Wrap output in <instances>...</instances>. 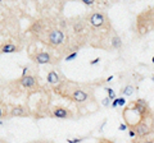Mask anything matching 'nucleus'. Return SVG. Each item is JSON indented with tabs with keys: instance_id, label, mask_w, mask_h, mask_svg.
<instances>
[{
	"instance_id": "obj_1",
	"label": "nucleus",
	"mask_w": 154,
	"mask_h": 143,
	"mask_svg": "<svg viewBox=\"0 0 154 143\" xmlns=\"http://www.w3.org/2000/svg\"><path fill=\"white\" fill-rule=\"evenodd\" d=\"M131 128L135 130L136 137H139V138H144L148 134H150V132H152V128H150V125L148 124V121L145 119L140 120L138 124L134 125V127H131Z\"/></svg>"
},
{
	"instance_id": "obj_2",
	"label": "nucleus",
	"mask_w": 154,
	"mask_h": 143,
	"mask_svg": "<svg viewBox=\"0 0 154 143\" xmlns=\"http://www.w3.org/2000/svg\"><path fill=\"white\" fill-rule=\"evenodd\" d=\"M49 45H51V46H59V45L63 44V41H64V33L62 32L61 30H53L50 33H49Z\"/></svg>"
},
{
	"instance_id": "obj_3",
	"label": "nucleus",
	"mask_w": 154,
	"mask_h": 143,
	"mask_svg": "<svg viewBox=\"0 0 154 143\" xmlns=\"http://www.w3.org/2000/svg\"><path fill=\"white\" fill-rule=\"evenodd\" d=\"M89 22L90 24H91L93 27H101L104 24V22H106V17H104L103 13H100V12H95V13H93L89 17Z\"/></svg>"
},
{
	"instance_id": "obj_4",
	"label": "nucleus",
	"mask_w": 154,
	"mask_h": 143,
	"mask_svg": "<svg viewBox=\"0 0 154 143\" xmlns=\"http://www.w3.org/2000/svg\"><path fill=\"white\" fill-rule=\"evenodd\" d=\"M53 115L55 118H59V119H67V118H71L72 114L68 109H64V107H55L53 110Z\"/></svg>"
},
{
	"instance_id": "obj_5",
	"label": "nucleus",
	"mask_w": 154,
	"mask_h": 143,
	"mask_svg": "<svg viewBox=\"0 0 154 143\" xmlns=\"http://www.w3.org/2000/svg\"><path fill=\"white\" fill-rule=\"evenodd\" d=\"M71 99L73 101H76V102H83V101L87 100V93L85 92V91H82V89H75L72 92Z\"/></svg>"
},
{
	"instance_id": "obj_6",
	"label": "nucleus",
	"mask_w": 154,
	"mask_h": 143,
	"mask_svg": "<svg viewBox=\"0 0 154 143\" xmlns=\"http://www.w3.org/2000/svg\"><path fill=\"white\" fill-rule=\"evenodd\" d=\"M35 61H36L37 64H49V63L51 61V58L48 53L41 51V53H38L36 56H35Z\"/></svg>"
},
{
	"instance_id": "obj_7",
	"label": "nucleus",
	"mask_w": 154,
	"mask_h": 143,
	"mask_svg": "<svg viewBox=\"0 0 154 143\" xmlns=\"http://www.w3.org/2000/svg\"><path fill=\"white\" fill-rule=\"evenodd\" d=\"M19 82H21V85H22L23 87H26V88H31V87H34L35 85H36V79H35L32 75L23 77V78L19 79Z\"/></svg>"
},
{
	"instance_id": "obj_8",
	"label": "nucleus",
	"mask_w": 154,
	"mask_h": 143,
	"mask_svg": "<svg viewBox=\"0 0 154 143\" xmlns=\"http://www.w3.org/2000/svg\"><path fill=\"white\" fill-rule=\"evenodd\" d=\"M10 114H12V116H26L27 115L24 107L21 106V105H17V106L13 107L12 111H10Z\"/></svg>"
},
{
	"instance_id": "obj_9",
	"label": "nucleus",
	"mask_w": 154,
	"mask_h": 143,
	"mask_svg": "<svg viewBox=\"0 0 154 143\" xmlns=\"http://www.w3.org/2000/svg\"><path fill=\"white\" fill-rule=\"evenodd\" d=\"M46 79H48V82L50 83V85H58V83H59V75H58V73L55 70L49 72Z\"/></svg>"
},
{
	"instance_id": "obj_10",
	"label": "nucleus",
	"mask_w": 154,
	"mask_h": 143,
	"mask_svg": "<svg viewBox=\"0 0 154 143\" xmlns=\"http://www.w3.org/2000/svg\"><path fill=\"white\" fill-rule=\"evenodd\" d=\"M134 91H135V87L132 86V85H127V86H125L123 88H122V95L123 96H132L134 95Z\"/></svg>"
},
{
	"instance_id": "obj_11",
	"label": "nucleus",
	"mask_w": 154,
	"mask_h": 143,
	"mask_svg": "<svg viewBox=\"0 0 154 143\" xmlns=\"http://www.w3.org/2000/svg\"><path fill=\"white\" fill-rule=\"evenodd\" d=\"M16 51H17V47L14 46V45H12V44H6V45H4V46L1 47V53H4V54L16 53Z\"/></svg>"
},
{
	"instance_id": "obj_12",
	"label": "nucleus",
	"mask_w": 154,
	"mask_h": 143,
	"mask_svg": "<svg viewBox=\"0 0 154 143\" xmlns=\"http://www.w3.org/2000/svg\"><path fill=\"white\" fill-rule=\"evenodd\" d=\"M111 44H112V47H113V49H121L122 47V40H121V37L120 36H114L113 38H112Z\"/></svg>"
},
{
	"instance_id": "obj_13",
	"label": "nucleus",
	"mask_w": 154,
	"mask_h": 143,
	"mask_svg": "<svg viewBox=\"0 0 154 143\" xmlns=\"http://www.w3.org/2000/svg\"><path fill=\"white\" fill-rule=\"evenodd\" d=\"M106 91L108 92V97H109L111 100H116V99H117V97H116V92L112 88H108V87H107Z\"/></svg>"
},
{
	"instance_id": "obj_14",
	"label": "nucleus",
	"mask_w": 154,
	"mask_h": 143,
	"mask_svg": "<svg viewBox=\"0 0 154 143\" xmlns=\"http://www.w3.org/2000/svg\"><path fill=\"white\" fill-rule=\"evenodd\" d=\"M76 58H77V51H73L72 54H69L66 56V61H72V60H75Z\"/></svg>"
},
{
	"instance_id": "obj_15",
	"label": "nucleus",
	"mask_w": 154,
	"mask_h": 143,
	"mask_svg": "<svg viewBox=\"0 0 154 143\" xmlns=\"http://www.w3.org/2000/svg\"><path fill=\"white\" fill-rule=\"evenodd\" d=\"M116 101H117L118 106H125L126 105V99L125 97H118V99H116Z\"/></svg>"
},
{
	"instance_id": "obj_16",
	"label": "nucleus",
	"mask_w": 154,
	"mask_h": 143,
	"mask_svg": "<svg viewBox=\"0 0 154 143\" xmlns=\"http://www.w3.org/2000/svg\"><path fill=\"white\" fill-rule=\"evenodd\" d=\"M73 30H75V32H81L83 31V24L78 23V24H75V27H73Z\"/></svg>"
},
{
	"instance_id": "obj_17",
	"label": "nucleus",
	"mask_w": 154,
	"mask_h": 143,
	"mask_svg": "<svg viewBox=\"0 0 154 143\" xmlns=\"http://www.w3.org/2000/svg\"><path fill=\"white\" fill-rule=\"evenodd\" d=\"M111 99L109 97H106V99H103V101H101V104H103V106H109V105H112L111 104Z\"/></svg>"
},
{
	"instance_id": "obj_18",
	"label": "nucleus",
	"mask_w": 154,
	"mask_h": 143,
	"mask_svg": "<svg viewBox=\"0 0 154 143\" xmlns=\"http://www.w3.org/2000/svg\"><path fill=\"white\" fill-rule=\"evenodd\" d=\"M68 143H80L82 142V138H75V139H67Z\"/></svg>"
},
{
	"instance_id": "obj_19",
	"label": "nucleus",
	"mask_w": 154,
	"mask_h": 143,
	"mask_svg": "<svg viewBox=\"0 0 154 143\" xmlns=\"http://www.w3.org/2000/svg\"><path fill=\"white\" fill-rule=\"evenodd\" d=\"M128 137H130V138L136 137V133H135V130L132 128H130V130H128Z\"/></svg>"
},
{
	"instance_id": "obj_20",
	"label": "nucleus",
	"mask_w": 154,
	"mask_h": 143,
	"mask_svg": "<svg viewBox=\"0 0 154 143\" xmlns=\"http://www.w3.org/2000/svg\"><path fill=\"white\" fill-rule=\"evenodd\" d=\"M82 3H83L85 5H93V4H94L93 0H82Z\"/></svg>"
},
{
	"instance_id": "obj_21",
	"label": "nucleus",
	"mask_w": 154,
	"mask_h": 143,
	"mask_svg": "<svg viewBox=\"0 0 154 143\" xmlns=\"http://www.w3.org/2000/svg\"><path fill=\"white\" fill-rule=\"evenodd\" d=\"M99 61H100V59H99V58H96V59H94V60L90 61V65H95V64H98Z\"/></svg>"
},
{
	"instance_id": "obj_22",
	"label": "nucleus",
	"mask_w": 154,
	"mask_h": 143,
	"mask_svg": "<svg viewBox=\"0 0 154 143\" xmlns=\"http://www.w3.org/2000/svg\"><path fill=\"white\" fill-rule=\"evenodd\" d=\"M27 72H29V68H23V70H22V77H21V78H23V77H26L27 75Z\"/></svg>"
},
{
	"instance_id": "obj_23",
	"label": "nucleus",
	"mask_w": 154,
	"mask_h": 143,
	"mask_svg": "<svg viewBox=\"0 0 154 143\" xmlns=\"http://www.w3.org/2000/svg\"><path fill=\"white\" fill-rule=\"evenodd\" d=\"M118 129H120V130H122V132H123V130H126V129H127V125H125V124H121L120 127H118Z\"/></svg>"
},
{
	"instance_id": "obj_24",
	"label": "nucleus",
	"mask_w": 154,
	"mask_h": 143,
	"mask_svg": "<svg viewBox=\"0 0 154 143\" xmlns=\"http://www.w3.org/2000/svg\"><path fill=\"white\" fill-rule=\"evenodd\" d=\"M140 143H154V141H150V139H144V141H141Z\"/></svg>"
},
{
	"instance_id": "obj_25",
	"label": "nucleus",
	"mask_w": 154,
	"mask_h": 143,
	"mask_svg": "<svg viewBox=\"0 0 154 143\" xmlns=\"http://www.w3.org/2000/svg\"><path fill=\"white\" fill-rule=\"evenodd\" d=\"M118 106V104H117V101L113 100V102H112V107H117Z\"/></svg>"
},
{
	"instance_id": "obj_26",
	"label": "nucleus",
	"mask_w": 154,
	"mask_h": 143,
	"mask_svg": "<svg viewBox=\"0 0 154 143\" xmlns=\"http://www.w3.org/2000/svg\"><path fill=\"white\" fill-rule=\"evenodd\" d=\"M3 124H4V123H3V121H1V120H0V125H3Z\"/></svg>"
},
{
	"instance_id": "obj_27",
	"label": "nucleus",
	"mask_w": 154,
	"mask_h": 143,
	"mask_svg": "<svg viewBox=\"0 0 154 143\" xmlns=\"http://www.w3.org/2000/svg\"><path fill=\"white\" fill-rule=\"evenodd\" d=\"M152 81H153V82H154V75H153V77H152Z\"/></svg>"
},
{
	"instance_id": "obj_28",
	"label": "nucleus",
	"mask_w": 154,
	"mask_h": 143,
	"mask_svg": "<svg viewBox=\"0 0 154 143\" xmlns=\"http://www.w3.org/2000/svg\"><path fill=\"white\" fill-rule=\"evenodd\" d=\"M0 116H1V109H0Z\"/></svg>"
},
{
	"instance_id": "obj_29",
	"label": "nucleus",
	"mask_w": 154,
	"mask_h": 143,
	"mask_svg": "<svg viewBox=\"0 0 154 143\" xmlns=\"http://www.w3.org/2000/svg\"><path fill=\"white\" fill-rule=\"evenodd\" d=\"M152 61H153V63H154V56H153V59H152Z\"/></svg>"
}]
</instances>
